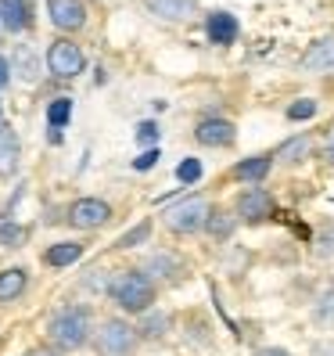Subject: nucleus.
<instances>
[{
  "label": "nucleus",
  "instance_id": "nucleus-1",
  "mask_svg": "<svg viewBox=\"0 0 334 356\" xmlns=\"http://www.w3.org/2000/svg\"><path fill=\"white\" fill-rule=\"evenodd\" d=\"M94 327H97V317L90 302H61L47 313L44 339L58 353H79L94 342Z\"/></svg>",
  "mask_w": 334,
  "mask_h": 356
},
{
  "label": "nucleus",
  "instance_id": "nucleus-2",
  "mask_svg": "<svg viewBox=\"0 0 334 356\" xmlns=\"http://www.w3.org/2000/svg\"><path fill=\"white\" fill-rule=\"evenodd\" d=\"M108 302L122 313V317H144L148 309L158 306V296L162 288L144 274L140 266H122V270H112V281H108Z\"/></svg>",
  "mask_w": 334,
  "mask_h": 356
},
{
  "label": "nucleus",
  "instance_id": "nucleus-3",
  "mask_svg": "<svg viewBox=\"0 0 334 356\" xmlns=\"http://www.w3.org/2000/svg\"><path fill=\"white\" fill-rule=\"evenodd\" d=\"M212 209H216V202H208L201 191L183 195L180 202L162 209V227L169 230L173 238L191 241V238L205 234V223H208V216H212Z\"/></svg>",
  "mask_w": 334,
  "mask_h": 356
},
{
  "label": "nucleus",
  "instance_id": "nucleus-4",
  "mask_svg": "<svg viewBox=\"0 0 334 356\" xmlns=\"http://www.w3.org/2000/svg\"><path fill=\"white\" fill-rule=\"evenodd\" d=\"M90 349H94L97 356H137V349H140V331H137V321L122 317V313L97 321Z\"/></svg>",
  "mask_w": 334,
  "mask_h": 356
},
{
  "label": "nucleus",
  "instance_id": "nucleus-5",
  "mask_svg": "<svg viewBox=\"0 0 334 356\" xmlns=\"http://www.w3.org/2000/svg\"><path fill=\"white\" fill-rule=\"evenodd\" d=\"M231 213L237 216L241 227H266L281 216V202L266 184L237 187V195L231 198Z\"/></svg>",
  "mask_w": 334,
  "mask_h": 356
},
{
  "label": "nucleus",
  "instance_id": "nucleus-6",
  "mask_svg": "<svg viewBox=\"0 0 334 356\" xmlns=\"http://www.w3.org/2000/svg\"><path fill=\"white\" fill-rule=\"evenodd\" d=\"M140 270H144V274H148L158 288H176V284H183L187 277H191L187 259L176 252V248H165V245L148 248V252H144V259H140Z\"/></svg>",
  "mask_w": 334,
  "mask_h": 356
},
{
  "label": "nucleus",
  "instance_id": "nucleus-7",
  "mask_svg": "<svg viewBox=\"0 0 334 356\" xmlns=\"http://www.w3.org/2000/svg\"><path fill=\"white\" fill-rule=\"evenodd\" d=\"M112 216H115V205L108 198H101V195H79L65 205V223L72 230H83V234L108 227Z\"/></svg>",
  "mask_w": 334,
  "mask_h": 356
},
{
  "label": "nucleus",
  "instance_id": "nucleus-8",
  "mask_svg": "<svg viewBox=\"0 0 334 356\" xmlns=\"http://www.w3.org/2000/svg\"><path fill=\"white\" fill-rule=\"evenodd\" d=\"M237 122L226 119V115H201L194 122V144H201V148H212V152H231L237 148Z\"/></svg>",
  "mask_w": 334,
  "mask_h": 356
},
{
  "label": "nucleus",
  "instance_id": "nucleus-9",
  "mask_svg": "<svg viewBox=\"0 0 334 356\" xmlns=\"http://www.w3.org/2000/svg\"><path fill=\"white\" fill-rule=\"evenodd\" d=\"M83 69H87V54H83V47L76 44V40L61 36L47 47V72L54 79H76Z\"/></svg>",
  "mask_w": 334,
  "mask_h": 356
},
{
  "label": "nucleus",
  "instance_id": "nucleus-10",
  "mask_svg": "<svg viewBox=\"0 0 334 356\" xmlns=\"http://www.w3.org/2000/svg\"><path fill=\"white\" fill-rule=\"evenodd\" d=\"M312 159H317V137H312L309 130L284 137L274 148V165L277 170H302V165L312 162Z\"/></svg>",
  "mask_w": 334,
  "mask_h": 356
},
{
  "label": "nucleus",
  "instance_id": "nucleus-11",
  "mask_svg": "<svg viewBox=\"0 0 334 356\" xmlns=\"http://www.w3.org/2000/svg\"><path fill=\"white\" fill-rule=\"evenodd\" d=\"M274 152H259V155H248V159H237L231 165L226 180H234L237 187H252V184H266L269 173H274Z\"/></svg>",
  "mask_w": 334,
  "mask_h": 356
},
{
  "label": "nucleus",
  "instance_id": "nucleus-12",
  "mask_svg": "<svg viewBox=\"0 0 334 356\" xmlns=\"http://www.w3.org/2000/svg\"><path fill=\"white\" fill-rule=\"evenodd\" d=\"M47 15H51V26L61 33H79L90 18L83 0H47Z\"/></svg>",
  "mask_w": 334,
  "mask_h": 356
},
{
  "label": "nucleus",
  "instance_id": "nucleus-13",
  "mask_svg": "<svg viewBox=\"0 0 334 356\" xmlns=\"http://www.w3.org/2000/svg\"><path fill=\"white\" fill-rule=\"evenodd\" d=\"M137 331H140V342H165L176 331V313L155 306L144 317H137Z\"/></svg>",
  "mask_w": 334,
  "mask_h": 356
},
{
  "label": "nucleus",
  "instance_id": "nucleus-14",
  "mask_svg": "<svg viewBox=\"0 0 334 356\" xmlns=\"http://www.w3.org/2000/svg\"><path fill=\"white\" fill-rule=\"evenodd\" d=\"M205 36H208V44H216V47H231L241 36V22L231 11H208L205 15Z\"/></svg>",
  "mask_w": 334,
  "mask_h": 356
},
{
  "label": "nucleus",
  "instance_id": "nucleus-15",
  "mask_svg": "<svg viewBox=\"0 0 334 356\" xmlns=\"http://www.w3.org/2000/svg\"><path fill=\"white\" fill-rule=\"evenodd\" d=\"M299 72L302 76H331L334 72V36L317 40V44L299 58Z\"/></svg>",
  "mask_w": 334,
  "mask_h": 356
},
{
  "label": "nucleus",
  "instance_id": "nucleus-16",
  "mask_svg": "<svg viewBox=\"0 0 334 356\" xmlns=\"http://www.w3.org/2000/svg\"><path fill=\"white\" fill-rule=\"evenodd\" d=\"M237 230H241V223L231 213V205H216L212 216H208V223H205V238L212 241V245H231Z\"/></svg>",
  "mask_w": 334,
  "mask_h": 356
},
{
  "label": "nucleus",
  "instance_id": "nucleus-17",
  "mask_svg": "<svg viewBox=\"0 0 334 356\" xmlns=\"http://www.w3.org/2000/svg\"><path fill=\"white\" fill-rule=\"evenodd\" d=\"M83 252H87V245L76 241V238H69V241H54V245H47L40 259H44L47 270H69V266H76V263L83 259Z\"/></svg>",
  "mask_w": 334,
  "mask_h": 356
},
{
  "label": "nucleus",
  "instance_id": "nucleus-18",
  "mask_svg": "<svg viewBox=\"0 0 334 356\" xmlns=\"http://www.w3.org/2000/svg\"><path fill=\"white\" fill-rule=\"evenodd\" d=\"M309 324L317 327V331H324V334H334V281H327L317 296H312Z\"/></svg>",
  "mask_w": 334,
  "mask_h": 356
},
{
  "label": "nucleus",
  "instance_id": "nucleus-19",
  "mask_svg": "<svg viewBox=\"0 0 334 356\" xmlns=\"http://www.w3.org/2000/svg\"><path fill=\"white\" fill-rule=\"evenodd\" d=\"M22 165V137L11 127H0V180H11Z\"/></svg>",
  "mask_w": 334,
  "mask_h": 356
},
{
  "label": "nucleus",
  "instance_id": "nucleus-20",
  "mask_svg": "<svg viewBox=\"0 0 334 356\" xmlns=\"http://www.w3.org/2000/svg\"><path fill=\"white\" fill-rule=\"evenodd\" d=\"M29 270L26 266H4L0 270V306H15L29 291Z\"/></svg>",
  "mask_w": 334,
  "mask_h": 356
},
{
  "label": "nucleus",
  "instance_id": "nucleus-21",
  "mask_svg": "<svg viewBox=\"0 0 334 356\" xmlns=\"http://www.w3.org/2000/svg\"><path fill=\"white\" fill-rule=\"evenodd\" d=\"M144 8L162 22H191L198 15V0H144Z\"/></svg>",
  "mask_w": 334,
  "mask_h": 356
},
{
  "label": "nucleus",
  "instance_id": "nucleus-22",
  "mask_svg": "<svg viewBox=\"0 0 334 356\" xmlns=\"http://www.w3.org/2000/svg\"><path fill=\"white\" fill-rule=\"evenodd\" d=\"M0 26L8 33H26L33 26V8L29 0H0Z\"/></svg>",
  "mask_w": 334,
  "mask_h": 356
},
{
  "label": "nucleus",
  "instance_id": "nucleus-23",
  "mask_svg": "<svg viewBox=\"0 0 334 356\" xmlns=\"http://www.w3.org/2000/svg\"><path fill=\"white\" fill-rule=\"evenodd\" d=\"M151 234H155V223L151 220H140L137 227H130L126 234L115 238V252H130V248H140V245H151Z\"/></svg>",
  "mask_w": 334,
  "mask_h": 356
},
{
  "label": "nucleus",
  "instance_id": "nucleus-24",
  "mask_svg": "<svg viewBox=\"0 0 334 356\" xmlns=\"http://www.w3.org/2000/svg\"><path fill=\"white\" fill-rule=\"evenodd\" d=\"M29 234H33V230H29L26 223L0 220V248H8V252H15V248H26V245H29Z\"/></svg>",
  "mask_w": 334,
  "mask_h": 356
},
{
  "label": "nucleus",
  "instance_id": "nucleus-25",
  "mask_svg": "<svg viewBox=\"0 0 334 356\" xmlns=\"http://www.w3.org/2000/svg\"><path fill=\"white\" fill-rule=\"evenodd\" d=\"M312 256L324 259V263H334V223H324L312 238Z\"/></svg>",
  "mask_w": 334,
  "mask_h": 356
},
{
  "label": "nucleus",
  "instance_id": "nucleus-26",
  "mask_svg": "<svg viewBox=\"0 0 334 356\" xmlns=\"http://www.w3.org/2000/svg\"><path fill=\"white\" fill-rule=\"evenodd\" d=\"M69 119H72V97H54V101L47 104V127L58 134Z\"/></svg>",
  "mask_w": 334,
  "mask_h": 356
},
{
  "label": "nucleus",
  "instance_id": "nucleus-27",
  "mask_svg": "<svg viewBox=\"0 0 334 356\" xmlns=\"http://www.w3.org/2000/svg\"><path fill=\"white\" fill-rule=\"evenodd\" d=\"M317 162L324 165L327 173H334V127H327L317 137Z\"/></svg>",
  "mask_w": 334,
  "mask_h": 356
},
{
  "label": "nucleus",
  "instance_id": "nucleus-28",
  "mask_svg": "<svg viewBox=\"0 0 334 356\" xmlns=\"http://www.w3.org/2000/svg\"><path fill=\"white\" fill-rule=\"evenodd\" d=\"M291 122H302V119H312L317 115V101L312 97H299L295 104H287V112H284Z\"/></svg>",
  "mask_w": 334,
  "mask_h": 356
},
{
  "label": "nucleus",
  "instance_id": "nucleus-29",
  "mask_svg": "<svg viewBox=\"0 0 334 356\" xmlns=\"http://www.w3.org/2000/svg\"><path fill=\"white\" fill-rule=\"evenodd\" d=\"M176 180H180V184H198V180H201V162H198V159H183V162L176 165Z\"/></svg>",
  "mask_w": 334,
  "mask_h": 356
},
{
  "label": "nucleus",
  "instance_id": "nucleus-30",
  "mask_svg": "<svg viewBox=\"0 0 334 356\" xmlns=\"http://www.w3.org/2000/svg\"><path fill=\"white\" fill-rule=\"evenodd\" d=\"M309 356H334V339H317L309 346Z\"/></svg>",
  "mask_w": 334,
  "mask_h": 356
},
{
  "label": "nucleus",
  "instance_id": "nucleus-31",
  "mask_svg": "<svg viewBox=\"0 0 334 356\" xmlns=\"http://www.w3.org/2000/svg\"><path fill=\"white\" fill-rule=\"evenodd\" d=\"M252 356H295L287 346H259V349H252Z\"/></svg>",
  "mask_w": 334,
  "mask_h": 356
},
{
  "label": "nucleus",
  "instance_id": "nucleus-32",
  "mask_svg": "<svg viewBox=\"0 0 334 356\" xmlns=\"http://www.w3.org/2000/svg\"><path fill=\"white\" fill-rule=\"evenodd\" d=\"M155 162H158V148H148V152H144V155L133 162V170H151Z\"/></svg>",
  "mask_w": 334,
  "mask_h": 356
},
{
  "label": "nucleus",
  "instance_id": "nucleus-33",
  "mask_svg": "<svg viewBox=\"0 0 334 356\" xmlns=\"http://www.w3.org/2000/svg\"><path fill=\"white\" fill-rule=\"evenodd\" d=\"M137 137H140V144H151V140H158V127H155V122H144Z\"/></svg>",
  "mask_w": 334,
  "mask_h": 356
},
{
  "label": "nucleus",
  "instance_id": "nucleus-34",
  "mask_svg": "<svg viewBox=\"0 0 334 356\" xmlns=\"http://www.w3.org/2000/svg\"><path fill=\"white\" fill-rule=\"evenodd\" d=\"M22 356H65V353H58V349H51V346H33V349H26Z\"/></svg>",
  "mask_w": 334,
  "mask_h": 356
},
{
  "label": "nucleus",
  "instance_id": "nucleus-35",
  "mask_svg": "<svg viewBox=\"0 0 334 356\" xmlns=\"http://www.w3.org/2000/svg\"><path fill=\"white\" fill-rule=\"evenodd\" d=\"M8 83H11V65H8V58L0 54V90H4Z\"/></svg>",
  "mask_w": 334,
  "mask_h": 356
},
{
  "label": "nucleus",
  "instance_id": "nucleus-36",
  "mask_svg": "<svg viewBox=\"0 0 334 356\" xmlns=\"http://www.w3.org/2000/svg\"><path fill=\"white\" fill-rule=\"evenodd\" d=\"M0 127H4V104H0Z\"/></svg>",
  "mask_w": 334,
  "mask_h": 356
}]
</instances>
